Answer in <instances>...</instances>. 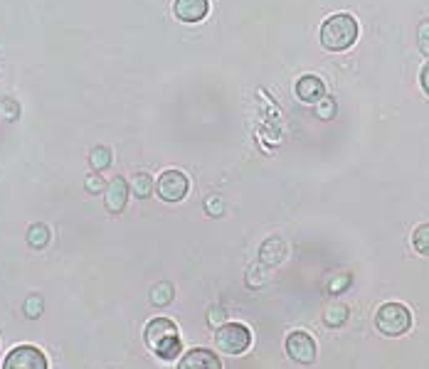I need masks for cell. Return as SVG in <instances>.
<instances>
[{
  "label": "cell",
  "mask_w": 429,
  "mask_h": 369,
  "mask_svg": "<svg viewBox=\"0 0 429 369\" xmlns=\"http://www.w3.org/2000/svg\"><path fill=\"white\" fill-rule=\"evenodd\" d=\"M84 188H87V192L99 194L106 190V185H104V180H101L99 172H92V175H87V180H84Z\"/></svg>",
  "instance_id": "d6986e66"
},
{
  "label": "cell",
  "mask_w": 429,
  "mask_h": 369,
  "mask_svg": "<svg viewBox=\"0 0 429 369\" xmlns=\"http://www.w3.org/2000/svg\"><path fill=\"white\" fill-rule=\"evenodd\" d=\"M146 345L151 347L153 355H158L160 359L171 362L180 355V335H178V325L168 317H156L146 325Z\"/></svg>",
  "instance_id": "7a4b0ae2"
},
{
  "label": "cell",
  "mask_w": 429,
  "mask_h": 369,
  "mask_svg": "<svg viewBox=\"0 0 429 369\" xmlns=\"http://www.w3.org/2000/svg\"><path fill=\"white\" fill-rule=\"evenodd\" d=\"M25 313H28V317H37L42 313V298L40 295H30L28 303H25Z\"/></svg>",
  "instance_id": "44dd1931"
},
{
  "label": "cell",
  "mask_w": 429,
  "mask_h": 369,
  "mask_svg": "<svg viewBox=\"0 0 429 369\" xmlns=\"http://www.w3.org/2000/svg\"><path fill=\"white\" fill-rule=\"evenodd\" d=\"M207 210H210L212 217H215V214H222V202H220L218 197H210L207 199Z\"/></svg>",
  "instance_id": "603a6c76"
},
{
  "label": "cell",
  "mask_w": 429,
  "mask_h": 369,
  "mask_svg": "<svg viewBox=\"0 0 429 369\" xmlns=\"http://www.w3.org/2000/svg\"><path fill=\"white\" fill-rule=\"evenodd\" d=\"M3 369H48V357L35 345H18L8 352Z\"/></svg>",
  "instance_id": "5b68a950"
},
{
  "label": "cell",
  "mask_w": 429,
  "mask_h": 369,
  "mask_svg": "<svg viewBox=\"0 0 429 369\" xmlns=\"http://www.w3.org/2000/svg\"><path fill=\"white\" fill-rule=\"evenodd\" d=\"M173 286L171 283H158V286H153V291H151V303L153 305H158V308H163V305H168L173 300Z\"/></svg>",
  "instance_id": "2e32d148"
},
{
  "label": "cell",
  "mask_w": 429,
  "mask_h": 369,
  "mask_svg": "<svg viewBox=\"0 0 429 369\" xmlns=\"http://www.w3.org/2000/svg\"><path fill=\"white\" fill-rule=\"evenodd\" d=\"M412 246L415 251L422 254V256H429V224H419L412 234Z\"/></svg>",
  "instance_id": "9a60e30c"
},
{
  "label": "cell",
  "mask_w": 429,
  "mask_h": 369,
  "mask_svg": "<svg viewBox=\"0 0 429 369\" xmlns=\"http://www.w3.org/2000/svg\"><path fill=\"white\" fill-rule=\"evenodd\" d=\"M215 345L224 355H242L252 345V333L242 322H224L222 328H218V333H215Z\"/></svg>",
  "instance_id": "277c9868"
},
{
  "label": "cell",
  "mask_w": 429,
  "mask_h": 369,
  "mask_svg": "<svg viewBox=\"0 0 429 369\" xmlns=\"http://www.w3.org/2000/svg\"><path fill=\"white\" fill-rule=\"evenodd\" d=\"M178 369H222V362L212 350L195 347L178 362Z\"/></svg>",
  "instance_id": "ba28073f"
},
{
  "label": "cell",
  "mask_w": 429,
  "mask_h": 369,
  "mask_svg": "<svg viewBox=\"0 0 429 369\" xmlns=\"http://www.w3.org/2000/svg\"><path fill=\"white\" fill-rule=\"evenodd\" d=\"M316 113L321 118H331L335 113V101L331 99V96H324V99L318 101V109H316Z\"/></svg>",
  "instance_id": "ffe728a7"
},
{
  "label": "cell",
  "mask_w": 429,
  "mask_h": 369,
  "mask_svg": "<svg viewBox=\"0 0 429 369\" xmlns=\"http://www.w3.org/2000/svg\"><path fill=\"white\" fill-rule=\"evenodd\" d=\"M324 320L328 328H341L343 322L348 320V308L346 305H331L328 311L324 313Z\"/></svg>",
  "instance_id": "e0dca14e"
},
{
  "label": "cell",
  "mask_w": 429,
  "mask_h": 369,
  "mask_svg": "<svg viewBox=\"0 0 429 369\" xmlns=\"http://www.w3.org/2000/svg\"><path fill=\"white\" fill-rule=\"evenodd\" d=\"M419 84H422V91L429 96V62L422 67V71H419Z\"/></svg>",
  "instance_id": "7402d4cb"
},
{
  "label": "cell",
  "mask_w": 429,
  "mask_h": 369,
  "mask_svg": "<svg viewBox=\"0 0 429 369\" xmlns=\"http://www.w3.org/2000/svg\"><path fill=\"white\" fill-rule=\"evenodd\" d=\"M286 355L296 364H313L318 355L316 340L308 333H304V330H294L286 337Z\"/></svg>",
  "instance_id": "8992f818"
},
{
  "label": "cell",
  "mask_w": 429,
  "mask_h": 369,
  "mask_svg": "<svg viewBox=\"0 0 429 369\" xmlns=\"http://www.w3.org/2000/svg\"><path fill=\"white\" fill-rule=\"evenodd\" d=\"M89 165H92V168H94L96 172L106 170V168L112 165V150H109L106 146L92 148V153H89Z\"/></svg>",
  "instance_id": "7c38bea8"
},
{
  "label": "cell",
  "mask_w": 429,
  "mask_h": 369,
  "mask_svg": "<svg viewBox=\"0 0 429 369\" xmlns=\"http://www.w3.org/2000/svg\"><path fill=\"white\" fill-rule=\"evenodd\" d=\"M358 32V20L350 12H335L321 25V45L331 52H343V49L353 47Z\"/></svg>",
  "instance_id": "6da1fadb"
},
{
  "label": "cell",
  "mask_w": 429,
  "mask_h": 369,
  "mask_svg": "<svg viewBox=\"0 0 429 369\" xmlns=\"http://www.w3.org/2000/svg\"><path fill=\"white\" fill-rule=\"evenodd\" d=\"M417 45L422 49V54L429 57V20H422L417 27Z\"/></svg>",
  "instance_id": "ac0fdd59"
},
{
  "label": "cell",
  "mask_w": 429,
  "mask_h": 369,
  "mask_svg": "<svg viewBox=\"0 0 429 369\" xmlns=\"http://www.w3.org/2000/svg\"><path fill=\"white\" fill-rule=\"evenodd\" d=\"M296 96H299L301 101H306V104H318V101L326 96V87L318 76L306 74L296 82Z\"/></svg>",
  "instance_id": "8fae6325"
},
{
  "label": "cell",
  "mask_w": 429,
  "mask_h": 369,
  "mask_svg": "<svg viewBox=\"0 0 429 369\" xmlns=\"http://www.w3.org/2000/svg\"><path fill=\"white\" fill-rule=\"evenodd\" d=\"M156 192L165 202H180L188 194V177L180 170H165L160 172L158 182H156Z\"/></svg>",
  "instance_id": "52a82bcc"
},
{
  "label": "cell",
  "mask_w": 429,
  "mask_h": 369,
  "mask_svg": "<svg viewBox=\"0 0 429 369\" xmlns=\"http://www.w3.org/2000/svg\"><path fill=\"white\" fill-rule=\"evenodd\" d=\"M375 328L388 337H400L412 328V313L402 303H385L375 313Z\"/></svg>",
  "instance_id": "3957f363"
},
{
  "label": "cell",
  "mask_w": 429,
  "mask_h": 369,
  "mask_svg": "<svg viewBox=\"0 0 429 369\" xmlns=\"http://www.w3.org/2000/svg\"><path fill=\"white\" fill-rule=\"evenodd\" d=\"M129 182L124 177H114L104 190V202H106V210L118 214V212H124L126 207V199H129Z\"/></svg>",
  "instance_id": "9c48e42d"
},
{
  "label": "cell",
  "mask_w": 429,
  "mask_h": 369,
  "mask_svg": "<svg viewBox=\"0 0 429 369\" xmlns=\"http://www.w3.org/2000/svg\"><path fill=\"white\" fill-rule=\"evenodd\" d=\"M50 241V229L45 227V224H32V227L28 229V244L32 246V249H45Z\"/></svg>",
  "instance_id": "4fadbf2b"
},
{
  "label": "cell",
  "mask_w": 429,
  "mask_h": 369,
  "mask_svg": "<svg viewBox=\"0 0 429 369\" xmlns=\"http://www.w3.org/2000/svg\"><path fill=\"white\" fill-rule=\"evenodd\" d=\"M207 10H210L207 0H176L173 3V12L182 23H200L207 15Z\"/></svg>",
  "instance_id": "30bf717a"
},
{
  "label": "cell",
  "mask_w": 429,
  "mask_h": 369,
  "mask_svg": "<svg viewBox=\"0 0 429 369\" xmlns=\"http://www.w3.org/2000/svg\"><path fill=\"white\" fill-rule=\"evenodd\" d=\"M156 190V182H153V177L148 175V172H136L134 175V194L136 197H151V192Z\"/></svg>",
  "instance_id": "5bb4252c"
}]
</instances>
